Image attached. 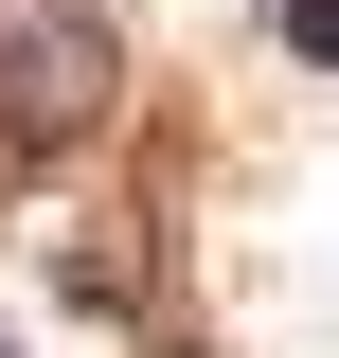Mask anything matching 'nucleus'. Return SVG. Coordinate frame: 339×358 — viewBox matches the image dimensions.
Segmentation results:
<instances>
[{
	"mask_svg": "<svg viewBox=\"0 0 339 358\" xmlns=\"http://www.w3.org/2000/svg\"><path fill=\"white\" fill-rule=\"evenodd\" d=\"M286 54H303V72H339V0H286Z\"/></svg>",
	"mask_w": 339,
	"mask_h": 358,
	"instance_id": "1",
	"label": "nucleus"
}]
</instances>
